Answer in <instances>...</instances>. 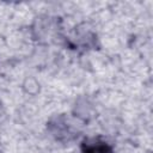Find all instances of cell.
Instances as JSON below:
<instances>
[{
    "instance_id": "1",
    "label": "cell",
    "mask_w": 153,
    "mask_h": 153,
    "mask_svg": "<svg viewBox=\"0 0 153 153\" xmlns=\"http://www.w3.org/2000/svg\"><path fill=\"white\" fill-rule=\"evenodd\" d=\"M81 153H114V149L106 141L99 137H91L84 140Z\"/></svg>"
}]
</instances>
